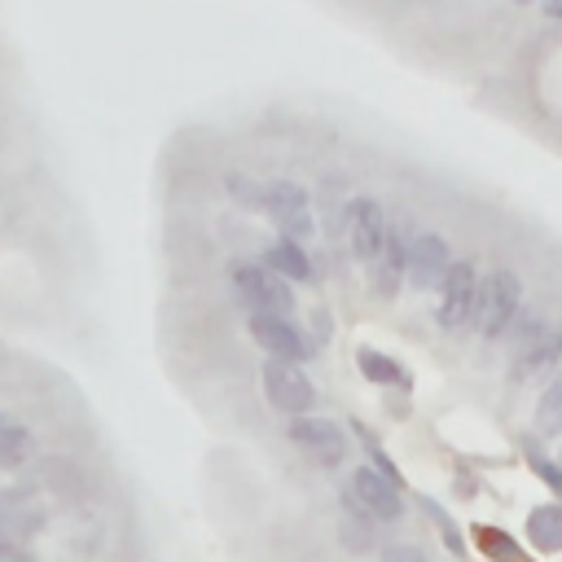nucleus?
<instances>
[{"label": "nucleus", "instance_id": "1", "mask_svg": "<svg viewBox=\"0 0 562 562\" xmlns=\"http://www.w3.org/2000/svg\"><path fill=\"white\" fill-rule=\"evenodd\" d=\"M518 303H522V285H518L514 272L501 268V272H492V277L479 281L470 321H474V329H479L483 338H496V334H505L509 321L518 316Z\"/></svg>", "mask_w": 562, "mask_h": 562}, {"label": "nucleus", "instance_id": "18", "mask_svg": "<svg viewBox=\"0 0 562 562\" xmlns=\"http://www.w3.org/2000/svg\"><path fill=\"white\" fill-rule=\"evenodd\" d=\"M228 193H233L237 202H246V206H259V211H263V189H259L255 180H246L241 171H233V176H228Z\"/></svg>", "mask_w": 562, "mask_h": 562}, {"label": "nucleus", "instance_id": "6", "mask_svg": "<svg viewBox=\"0 0 562 562\" xmlns=\"http://www.w3.org/2000/svg\"><path fill=\"white\" fill-rule=\"evenodd\" d=\"M474 294H479L474 268H470L465 259H461V263H448V272H443V281H439V325H443V329L470 325Z\"/></svg>", "mask_w": 562, "mask_h": 562}, {"label": "nucleus", "instance_id": "12", "mask_svg": "<svg viewBox=\"0 0 562 562\" xmlns=\"http://www.w3.org/2000/svg\"><path fill=\"white\" fill-rule=\"evenodd\" d=\"M268 268H272L277 277H285V281H307V277H312V263H307L303 246L290 241V237H277V241L268 246Z\"/></svg>", "mask_w": 562, "mask_h": 562}, {"label": "nucleus", "instance_id": "23", "mask_svg": "<svg viewBox=\"0 0 562 562\" xmlns=\"http://www.w3.org/2000/svg\"><path fill=\"white\" fill-rule=\"evenodd\" d=\"M544 13L549 18H562V0H544Z\"/></svg>", "mask_w": 562, "mask_h": 562}, {"label": "nucleus", "instance_id": "11", "mask_svg": "<svg viewBox=\"0 0 562 562\" xmlns=\"http://www.w3.org/2000/svg\"><path fill=\"white\" fill-rule=\"evenodd\" d=\"M404 246H408V237H404V233H395V228H386L382 246H378V250H373V259H369L373 294L391 299V294L400 290V281H404Z\"/></svg>", "mask_w": 562, "mask_h": 562}, {"label": "nucleus", "instance_id": "17", "mask_svg": "<svg viewBox=\"0 0 562 562\" xmlns=\"http://www.w3.org/2000/svg\"><path fill=\"white\" fill-rule=\"evenodd\" d=\"M360 369H364V378H373V382H404V373H400L391 360H382L378 351H360Z\"/></svg>", "mask_w": 562, "mask_h": 562}, {"label": "nucleus", "instance_id": "9", "mask_svg": "<svg viewBox=\"0 0 562 562\" xmlns=\"http://www.w3.org/2000/svg\"><path fill=\"white\" fill-rule=\"evenodd\" d=\"M250 334H255V342H259L263 351H272V360L299 364V360L316 356V351L307 347V338H303L285 316H250Z\"/></svg>", "mask_w": 562, "mask_h": 562}, {"label": "nucleus", "instance_id": "7", "mask_svg": "<svg viewBox=\"0 0 562 562\" xmlns=\"http://www.w3.org/2000/svg\"><path fill=\"white\" fill-rule=\"evenodd\" d=\"M290 439H294L307 457H316L321 465H338V461L347 457V439H342V430H338L334 422H325V417H307V413H299V417L290 422Z\"/></svg>", "mask_w": 562, "mask_h": 562}, {"label": "nucleus", "instance_id": "8", "mask_svg": "<svg viewBox=\"0 0 562 562\" xmlns=\"http://www.w3.org/2000/svg\"><path fill=\"white\" fill-rule=\"evenodd\" d=\"M382 237H386V215H382V206H378L373 198L347 202V241H351V255L369 263L373 250L382 246Z\"/></svg>", "mask_w": 562, "mask_h": 562}, {"label": "nucleus", "instance_id": "5", "mask_svg": "<svg viewBox=\"0 0 562 562\" xmlns=\"http://www.w3.org/2000/svg\"><path fill=\"white\" fill-rule=\"evenodd\" d=\"M263 391H268V404H272L277 413H290V417L307 413L312 400H316L312 382H307V378L299 373V364H290V360H268V364H263Z\"/></svg>", "mask_w": 562, "mask_h": 562}, {"label": "nucleus", "instance_id": "3", "mask_svg": "<svg viewBox=\"0 0 562 562\" xmlns=\"http://www.w3.org/2000/svg\"><path fill=\"white\" fill-rule=\"evenodd\" d=\"M263 211L281 228V237H290V241L312 233V202H307V193L294 180H272L263 189Z\"/></svg>", "mask_w": 562, "mask_h": 562}, {"label": "nucleus", "instance_id": "19", "mask_svg": "<svg viewBox=\"0 0 562 562\" xmlns=\"http://www.w3.org/2000/svg\"><path fill=\"white\" fill-rule=\"evenodd\" d=\"M342 540H347L351 549H369V544H373V531H369L364 518H351V514H347V518H342Z\"/></svg>", "mask_w": 562, "mask_h": 562}, {"label": "nucleus", "instance_id": "15", "mask_svg": "<svg viewBox=\"0 0 562 562\" xmlns=\"http://www.w3.org/2000/svg\"><path fill=\"white\" fill-rule=\"evenodd\" d=\"M31 452V435L18 422H0V465H18Z\"/></svg>", "mask_w": 562, "mask_h": 562}, {"label": "nucleus", "instance_id": "24", "mask_svg": "<svg viewBox=\"0 0 562 562\" xmlns=\"http://www.w3.org/2000/svg\"><path fill=\"white\" fill-rule=\"evenodd\" d=\"M518 4H527V0H518Z\"/></svg>", "mask_w": 562, "mask_h": 562}, {"label": "nucleus", "instance_id": "10", "mask_svg": "<svg viewBox=\"0 0 562 562\" xmlns=\"http://www.w3.org/2000/svg\"><path fill=\"white\" fill-rule=\"evenodd\" d=\"M347 492H351V496H356V505H360L364 514H373V518H400V509H404L400 487H395V483H386L378 470H356Z\"/></svg>", "mask_w": 562, "mask_h": 562}, {"label": "nucleus", "instance_id": "20", "mask_svg": "<svg viewBox=\"0 0 562 562\" xmlns=\"http://www.w3.org/2000/svg\"><path fill=\"white\" fill-rule=\"evenodd\" d=\"M382 562H426V553H422L417 544H391V549L382 553Z\"/></svg>", "mask_w": 562, "mask_h": 562}, {"label": "nucleus", "instance_id": "2", "mask_svg": "<svg viewBox=\"0 0 562 562\" xmlns=\"http://www.w3.org/2000/svg\"><path fill=\"white\" fill-rule=\"evenodd\" d=\"M233 290L255 316H290L294 312V290L285 277L259 263H237L233 268Z\"/></svg>", "mask_w": 562, "mask_h": 562}, {"label": "nucleus", "instance_id": "14", "mask_svg": "<svg viewBox=\"0 0 562 562\" xmlns=\"http://www.w3.org/2000/svg\"><path fill=\"white\" fill-rule=\"evenodd\" d=\"M558 351H562V334H558V329H540V334H536V338L522 347L518 373H536V369L553 364V360H558Z\"/></svg>", "mask_w": 562, "mask_h": 562}, {"label": "nucleus", "instance_id": "4", "mask_svg": "<svg viewBox=\"0 0 562 562\" xmlns=\"http://www.w3.org/2000/svg\"><path fill=\"white\" fill-rule=\"evenodd\" d=\"M448 263H452V255H448V241L439 233H413L408 237V246H404V277H408V285L435 290L443 281Z\"/></svg>", "mask_w": 562, "mask_h": 562}, {"label": "nucleus", "instance_id": "22", "mask_svg": "<svg viewBox=\"0 0 562 562\" xmlns=\"http://www.w3.org/2000/svg\"><path fill=\"white\" fill-rule=\"evenodd\" d=\"M483 544H487V549H501V553H514V544H509L505 536H492V531H483Z\"/></svg>", "mask_w": 562, "mask_h": 562}, {"label": "nucleus", "instance_id": "13", "mask_svg": "<svg viewBox=\"0 0 562 562\" xmlns=\"http://www.w3.org/2000/svg\"><path fill=\"white\" fill-rule=\"evenodd\" d=\"M527 540H531L536 549H544V553L562 549V509H553V505L531 509V518H527Z\"/></svg>", "mask_w": 562, "mask_h": 562}, {"label": "nucleus", "instance_id": "16", "mask_svg": "<svg viewBox=\"0 0 562 562\" xmlns=\"http://www.w3.org/2000/svg\"><path fill=\"white\" fill-rule=\"evenodd\" d=\"M536 422H540V430H544V435H558V430H562V378L540 395Z\"/></svg>", "mask_w": 562, "mask_h": 562}, {"label": "nucleus", "instance_id": "21", "mask_svg": "<svg viewBox=\"0 0 562 562\" xmlns=\"http://www.w3.org/2000/svg\"><path fill=\"white\" fill-rule=\"evenodd\" d=\"M531 465H536V470H540V474H544V483H553V487H558V492H562V470H558V465H549V461H544V457H531Z\"/></svg>", "mask_w": 562, "mask_h": 562}]
</instances>
